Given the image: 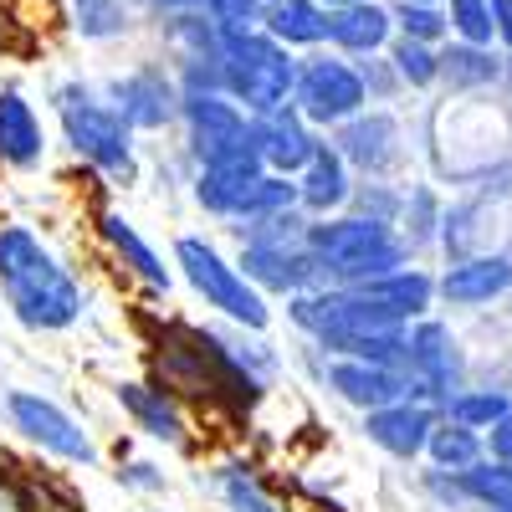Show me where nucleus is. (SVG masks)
Here are the masks:
<instances>
[{
  "label": "nucleus",
  "mask_w": 512,
  "mask_h": 512,
  "mask_svg": "<svg viewBox=\"0 0 512 512\" xmlns=\"http://www.w3.org/2000/svg\"><path fill=\"white\" fill-rule=\"evenodd\" d=\"M0 308L36 338L72 333L88 318V287L36 226L0 221Z\"/></svg>",
  "instance_id": "f257e3e1"
},
{
  "label": "nucleus",
  "mask_w": 512,
  "mask_h": 512,
  "mask_svg": "<svg viewBox=\"0 0 512 512\" xmlns=\"http://www.w3.org/2000/svg\"><path fill=\"white\" fill-rule=\"evenodd\" d=\"M282 318L297 333V344L318 354H344V359H374V364H400L405 359V323L384 318L359 287H333L318 282L308 292L282 297Z\"/></svg>",
  "instance_id": "f03ea898"
},
{
  "label": "nucleus",
  "mask_w": 512,
  "mask_h": 512,
  "mask_svg": "<svg viewBox=\"0 0 512 512\" xmlns=\"http://www.w3.org/2000/svg\"><path fill=\"white\" fill-rule=\"evenodd\" d=\"M52 118H57V139L62 149L93 169V175L108 185V190H134L139 175H144V149H139V134L118 118V108L108 103L103 82L93 77H57L52 82Z\"/></svg>",
  "instance_id": "7ed1b4c3"
},
{
  "label": "nucleus",
  "mask_w": 512,
  "mask_h": 512,
  "mask_svg": "<svg viewBox=\"0 0 512 512\" xmlns=\"http://www.w3.org/2000/svg\"><path fill=\"white\" fill-rule=\"evenodd\" d=\"M169 267H175V282L190 287V297L231 328H251V333H267L277 318V303L262 297L236 267V256L205 231H180L169 241Z\"/></svg>",
  "instance_id": "20e7f679"
},
{
  "label": "nucleus",
  "mask_w": 512,
  "mask_h": 512,
  "mask_svg": "<svg viewBox=\"0 0 512 512\" xmlns=\"http://www.w3.org/2000/svg\"><path fill=\"white\" fill-rule=\"evenodd\" d=\"M308 251L318 262V277L333 287H359L384 272L415 262V251L390 221L359 216V210H338V216L308 221Z\"/></svg>",
  "instance_id": "39448f33"
},
{
  "label": "nucleus",
  "mask_w": 512,
  "mask_h": 512,
  "mask_svg": "<svg viewBox=\"0 0 512 512\" xmlns=\"http://www.w3.org/2000/svg\"><path fill=\"white\" fill-rule=\"evenodd\" d=\"M308 221L303 210H287V216H272V221H241V226H226L231 231V256H236V267L241 277L272 297V303H282V297L292 292H308L318 287V262H313V251H308Z\"/></svg>",
  "instance_id": "423d86ee"
},
{
  "label": "nucleus",
  "mask_w": 512,
  "mask_h": 512,
  "mask_svg": "<svg viewBox=\"0 0 512 512\" xmlns=\"http://www.w3.org/2000/svg\"><path fill=\"white\" fill-rule=\"evenodd\" d=\"M0 420H6V431L16 441H26L36 456H47L57 466H72V472H93V466L103 461L98 436L62 400H52L47 390H26V384L6 390L0 395Z\"/></svg>",
  "instance_id": "0eeeda50"
},
{
  "label": "nucleus",
  "mask_w": 512,
  "mask_h": 512,
  "mask_svg": "<svg viewBox=\"0 0 512 512\" xmlns=\"http://www.w3.org/2000/svg\"><path fill=\"white\" fill-rule=\"evenodd\" d=\"M292 82H297V52L277 47L262 26L221 36V93L241 103L251 118L287 108Z\"/></svg>",
  "instance_id": "6e6552de"
},
{
  "label": "nucleus",
  "mask_w": 512,
  "mask_h": 512,
  "mask_svg": "<svg viewBox=\"0 0 512 512\" xmlns=\"http://www.w3.org/2000/svg\"><path fill=\"white\" fill-rule=\"evenodd\" d=\"M175 134H180V154L190 169L200 164H221L236 154H256L251 144V113L241 103H231L226 93H180V118H175Z\"/></svg>",
  "instance_id": "1a4fd4ad"
},
{
  "label": "nucleus",
  "mask_w": 512,
  "mask_h": 512,
  "mask_svg": "<svg viewBox=\"0 0 512 512\" xmlns=\"http://www.w3.org/2000/svg\"><path fill=\"white\" fill-rule=\"evenodd\" d=\"M297 364H303V374L313 379V390H323V395L338 400V405H349L354 415L379 410V405H390V400H415L400 364L318 354V349H308V344H297Z\"/></svg>",
  "instance_id": "9d476101"
},
{
  "label": "nucleus",
  "mask_w": 512,
  "mask_h": 512,
  "mask_svg": "<svg viewBox=\"0 0 512 512\" xmlns=\"http://www.w3.org/2000/svg\"><path fill=\"white\" fill-rule=\"evenodd\" d=\"M292 108L303 113L318 134H328V128L354 118L359 108H369L359 62L354 57H338L328 47L303 52V57H297V82H292Z\"/></svg>",
  "instance_id": "9b49d317"
},
{
  "label": "nucleus",
  "mask_w": 512,
  "mask_h": 512,
  "mask_svg": "<svg viewBox=\"0 0 512 512\" xmlns=\"http://www.w3.org/2000/svg\"><path fill=\"white\" fill-rule=\"evenodd\" d=\"M103 93L118 108V118L134 128L139 139H164L175 134L180 118V82L169 72L164 57H144L134 67H123L113 77H103Z\"/></svg>",
  "instance_id": "f8f14e48"
},
{
  "label": "nucleus",
  "mask_w": 512,
  "mask_h": 512,
  "mask_svg": "<svg viewBox=\"0 0 512 512\" xmlns=\"http://www.w3.org/2000/svg\"><path fill=\"white\" fill-rule=\"evenodd\" d=\"M113 405H118V415L134 425L149 446H164V451H190L195 446L190 405L169 390V384H159L154 374L113 379Z\"/></svg>",
  "instance_id": "ddd939ff"
},
{
  "label": "nucleus",
  "mask_w": 512,
  "mask_h": 512,
  "mask_svg": "<svg viewBox=\"0 0 512 512\" xmlns=\"http://www.w3.org/2000/svg\"><path fill=\"white\" fill-rule=\"evenodd\" d=\"M323 139L349 159V169H354L359 180H395L400 169H405V159H410L405 128H400V118L384 108V103L359 108L354 118H344L338 128H328Z\"/></svg>",
  "instance_id": "4468645a"
},
{
  "label": "nucleus",
  "mask_w": 512,
  "mask_h": 512,
  "mask_svg": "<svg viewBox=\"0 0 512 512\" xmlns=\"http://www.w3.org/2000/svg\"><path fill=\"white\" fill-rule=\"evenodd\" d=\"M405 379H410V395L436 405L446 395H456L466 384V359H461V344L456 333L441 323V318H415L410 333H405V359H400Z\"/></svg>",
  "instance_id": "2eb2a0df"
},
{
  "label": "nucleus",
  "mask_w": 512,
  "mask_h": 512,
  "mask_svg": "<svg viewBox=\"0 0 512 512\" xmlns=\"http://www.w3.org/2000/svg\"><path fill=\"white\" fill-rule=\"evenodd\" d=\"M93 231H98V246L113 256V267L134 282L144 297L164 303V297L175 292V267H169V256L149 241V231L134 216H123L118 205H103L93 216Z\"/></svg>",
  "instance_id": "dca6fc26"
},
{
  "label": "nucleus",
  "mask_w": 512,
  "mask_h": 512,
  "mask_svg": "<svg viewBox=\"0 0 512 512\" xmlns=\"http://www.w3.org/2000/svg\"><path fill=\"white\" fill-rule=\"evenodd\" d=\"M52 159V128L21 82H0V175H36Z\"/></svg>",
  "instance_id": "f3484780"
},
{
  "label": "nucleus",
  "mask_w": 512,
  "mask_h": 512,
  "mask_svg": "<svg viewBox=\"0 0 512 512\" xmlns=\"http://www.w3.org/2000/svg\"><path fill=\"white\" fill-rule=\"evenodd\" d=\"M441 410L425 405V400H390L379 410H364L359 415V431L374 451H384L390 461H420L425 456V441H431Z\"/></svg>",
  "instance_id": "a211bd4d"
},
{
  "label": "nucleus",
  "mask_w": 512,
  "mask_h": 512,
  "mask_svg": "<svg viewBox=\"0 0 512 512\" xmlns=\"http://www.w3.org/2000/svg\"><path fill=\"white\" fill-rule=\"evenodd\" d=\"M262 159L256 154H236V159H221V164H200L190 169V180H185V195L190 205L200 210L205 221H216V226H231L241 216V200L246 190L256 185V175H262Z\"/></svg>",
  "instance_id": "6ab92c4d"
},
{
  "label": "nucleus",
  "mask_w": 512,
  "mask_h": 512,
  "mask_svg": "<svg viewBox=\"0 0 512 512\" xmlns=\"http://www.w3.org/2000/svg\"><path fill=\"white\" fill-rule=\"evenodd\" d=\"M512 292V256L482 251V256H456L436 277V303L446 308H487Z\"/></svg>",
  "instance_id": "aec40b11"
},
{
  "label": "nucleus",
  "mask_w": 512,
  "mask_h": 512,
  "mask_svg": "<svg viewBox=\"0 0 512 512\" xmlns=\"http://www.w3.org/2000/svg\"><path fill=\"white\" fill-rule=\"evenodd\" d=\"M251 144H256V159H262L267 169H277V175H297V169L313 159V149L323 144V134L287 103L277 113L251 118Z\"/></svg>",
  "instance_id": "412c9836"
},
{
  "label": "nucleus",
  "mask_w": 512,
  "mask_h": 512,
  "mask_svg": "<svg viewBox=\"0 0 512 512\" xmlns=\"http://www.w3.org/2000/svg\"><path fill=\"white\" fill-rule=\"evenodd\" d=\"M354 180H359V175L349 169V159L323 139V144L313 149V159L292 175V185H297V210H303V216H313V221L338 216V210H349Z\"/></svg>",
  "instance_id": "4be33fe9"
},
{
  "label": "nucleus",
  "mask_w": 512,
  "mask_h": 512,
  "mask_svg": "<svg viewBox=\"0 0 512 512\" xmlns=\"http://www.w3.org/2000/svg\"><path fill=\"white\" fill-rule=\"evenodd\" d=\"M395 41V21L384 0H354V6L328 11V41L323 47L338 57H379Z\"/></svg>",
  "instance_id": "5701e85b"
},
{
  "label": "nucleus",
  "mask_w": 512,
  "mask_h": 512,
  "mask_svg": "<svg viewBox=\"0 0 512 512\" xmlns=\"http://www.w3.org/2000/svg\"><path fill=\"white\" fill-rule=\"evenodd\" d=\"M359 292L369 297L384 318H395V323L410 328L415 318H431V308H436V272L405 262V267L384 272V277H374V282H359Z\"/></svg>",
  "instance_id": "b1692460"
},
{
  "label": "nucleus",
  "mask_w": 512,
  "mask_h": 512,
  "mask_svg": "<svg viewBox=\"0 0 512 512\" xmlns=\"http://www.w3.org/2000/svg\"><path fill=\"white\" fill-rule=\"evenodd\" d=\"M262 31L287 52H318L328 41V11L318 0H267L262 6Z\"/></svg>",
  "instance_id": "393cba45"
},
{
  "label": "nucleus",
  "mask_w": 512,
  "mask_h": 512,
  "mask_svg": "<svg viewBox=\"0 0 512 512\" xmlns=\"http://www.w3.org/2000/svg\"><path fill=\"white\" fill-rule=\"evenodd\" d=\"M205 487H210V497L221 502V512H287L277 502V492L262 482V472H256L251 461H241V456L210 466Z\"/></svg>",
  "instance_id": "a878e982"
},
{
  "label": "nucleus",
  "mask_w": 512,
  "mask_h": 512,
  "mask_svg": "<svg viewBox=\"0 0 512 512\" xmlns=\"http://www.w3.org/2000/svg\"><path fill=\"white\" fill-rule=\"evenodd\" d=\"M139 6L134 0H67V26L88 47H118L139 31Z\"/></svg>",
  "instance_id": "bb28decb"
},
{
  "label": "nucleus",
  "mask_w": 512,
  "mask_h": 512,
  "mask_svg": "<svg viewBox=\"0 0 512 512\" xmlns=\"http://www.w3.org/2000/svg\"><path fill=\"white\" fill-rule=\"evenodd\" d=\"M57 21H67V0H0V52H36Z\"/></svg>",
  "instance_id": "cd10ccee"
},
{
  "label": "nucleus",
  "mask_w": 512,
  "mask_h": 512,
  "mask_svg": "<svg viewBox=\"0 0 512 512\" xmlns=\"http://www.w3.org/2000/svg\"><path fill=\"white\" fill-rule=\"evenodd\" d=\"M441 82L451 93H482L502 82V52L497 47H472V41H451L441 47Z\"/></svg>",
  "instance_id": "c85d7f7f"
},
{
  "label": "nucleus",
  "mask_w": 512,
  "mask_h": 512,
  "mask_svg": "<svg viewBox=\"0 0 512 512\" xmlns=\"http://www.w3.org/2000/svg\"><path fill=\"white\" fill-rule=\"evenodd\" d=\"M487 446H482V431H472V425H461V420H436V431L431 441H425V456L420 461H431L436 472H466L472 461H482Z\"/></svg>",
  "instance_id": "c756f323"
},
{
  "label": "nucleus",
  "mask_w": 512,
  "mask_h": 512,
  "mask_svg": "<svg viewBox=\"0 0 512 512\" xmlns=\"http://www.w3.org/2000/svg\"><path fill=\"white\" fill-rule=\"evenodd\" d=\"M451 482H456L461 502L477 507V512H487V507H512V466H507V461L482 456V461L466 466V472H451Z\"/></svg>",
  "instance_id": "7c9ffc66"
},
{
  "label": "nucleus",
  "mask_w": 512,
  "mask_h": 512,
  "mask_svg": "<svg viewBox=\"0 0 512 512\" xmlns=\"http://www.w3.org/2000/svg\"><path fill=\"white\" fill-rule=\"evenodd\" d=\"M384 62H390V72L400 77L405 93H425L441 82V47H431V41L395 36L390 47H384Z\"/></svg>",
  "instance_id": "2f4dec72"
},
{
  "label": "nucleus",
  "mask_w": 512,
  "mask_h": 512,
  "mask_svg": "<svg viewBox=\"0 0 512 512\" xmlns=\"http://www.w3.org/2000/svg\"><path fill=\"white\" fill-rule=\"evenodd\" d=\"M441 221H446V210H441L436 190H431V185H405L400 221H395V231L405 236V246H410V251H420V246L441 241Z\"/></svg>",
  "instance_id": "473e14b6"
},
{
  "label": "nucleus",
  "mask_w": 512,
  "mask_h": 512,
  "mask_svg": "<svg viewBox=\"0 0 512 512\" xmlns=\"http://www.w3.org/2000/svg\"><path fill=\"white\" fill-rule=\"evenodd\" d=\"M287 210H297V185H292V175L262 169V175H256V185L246 190L241 216H236L231 226H241V221H272V216H287Z\"/></svg>",
  "instance_id": "72a5a7b5"
},
{
  "label": "nucleus",
  "mask_w": 512,
  "mask_h": 512,
  "mask_svg": "<svg viewBox=\"0 0 512 512\" xmlns=\"http://www.w3.org/2000/svg\"><path fill=\"white\" fill-rule=\"evenodd\" d=\"M507 410H512V395H507V390H477V384H461L456 395L441 400V415L472 425V431H487V425L502 420Z\"/></svg>",
  "instance_id": "f704fd0d"
},
{
  "label": "nucleus",
  "mask_w": 512,
  "mask_h": 512,
  "mask_svg": "<svg viewBox=\"0 0 512 512\" xmlns=\"http://www.w3.org/2000/svg\"><path fill=\"white\" fill-rule=\"evenodd\" d=\"M390 21H395V36L431 41V47H441V41H446V11H441V0H390Z\"/></svg>",
  "instance_id": "c9c22d12"
},
{
  "label": "nucleus",
  "mask_w": 512,
  "mask_h": 512,
  "mask_svg": "<svg viewBox=\"0 0 512 512\" xmlns=\"http://www.w3.org/2000/svg\"><path fill=\"white\" fill-rule=\"evenodd\" d=\"M446 11V36L472 41V47H497L492 41V0H441Z\"/></svg>",
  "instance_id": "e433bc0d"
},
{
  "label": "nucleus",
  "mask_w": 512,
  "mask_h": 512,
  "mask_svg": "<svg viewBox=\"0 0 512 512\" xmlns=\"http://www.w3.org/2000/svg\"><path fill=\"white\" fill-rule=\"evenodd\" d=\"M113 482L123 492H134V497H164L169 492V472H164L159 461H149V456H118Z\"/></svg>",
  "instance_id": "4c0bfd02"
},
{
  "label": "nucleus",
  "mask_w": 512,
  "mask_h": 512,
  "mask_svg": "<svg viewBox=\"0 0 512 512\" xmlns=\"http://www.w3.org/2000/svg\"><path fill=\"white\" fill-rule=\"evenodd\" d=\"M205 16L216 21L221 36L256 31V26H262V0H205Z\"/></svg>",
  "instance_id": "58836bf2"
},
{
  "label": "nucleus",
  "mask_w": 512,
  "mask_h": 512,
  "mask_svg": "<svg viewBox=\"0 0 512 512\" xmlns=\"http://www.w3.org/2000/svg\"><path fill=\"white\" fill-rule=\"evenodd\" d=\"M482 446H487L492 461H507V466H512V410H507L502 420L487 425V431H482Z\"/></svg>",
  "instance_id": "ea45409f"
},
{
  "label": "nucleus",
  "mask_w": 512,
  "mask_h": 512,
  "mask_svg": "<svg viewBox=\"0 0 512 512\" xmlns=\"http://www.w3.org/2000/svg\"><path fill=\"white\" fill-rule=\"evenodd\" d=\"M492 41L512 57V0H492Z\"/></svg>",
  "instance_id": "a19ab883"
},
{
  "label": "nucleus",
  "mask_w": 512,
  "mask_h": 512,
  "mask_svg": "<svg viewBox=\"0 0 512 512\" xmlns=\"http://www.w3.org/2000/svg\"><path fill=\"white\" fill-rule=\"evenodd\" d=\"M318 6H323V11H333V6H354V0H318Z\"/></svg>",
  "instance_id": "79ce46f5"
},
{
  "label": "nucleus",
  "mask_w": 512,
  "mask_h": 512,
  "mask_svg": "<svg viewBox=\"0 0 512 512\" xmlns=\"http://www.w3.org/2000/svg\"><path fill=\"white\" fill-rule=\"evenodd\" d=\"M144 512H169V507H144Z\"/></svg>",
  "instance_id": "37998d69"
},
{
  "label": "nucleus",
  "mask_w": 512,
  "mask_h": 512,
  "mask_svg": "<svg viewBox=\"0 0 512 512\" xmlns=\"http://www.w3.org/2000/svg\"><path fill=\"white\" fill-rule=\"evenodd\" d=\"M487 512H512V507H487Z\"/></svg>",
  "instance_id": "c03bdc74"
},
{
  "label": "nucleus",
  "mask_w": 512,
  "mask_h": 512,
  "mask_svg": "<svg viewBox=\"0 0 512 512\" xmlns=\"http://www.w3.org/2000/svg\"><path fill=\"white\" fill-rule=\"evenodd\" d=\"M0 205H6V195H0Z\"/></svg>",
  "instance_id": "a18cd8bd"
},
{
  "label": "nucleus",
  "mask_w": 512,
  "mask_h": 512,
  "mask_svg": "<svg viewBox=\"0 0 512 512\" xmlns=\"http://www.w3.org/2000/svg\"><path fill=\"white\" fill-rule=\"evenodd\" d=\"M262 6H267V0H262Z\"/></svg>",
  "instance_id": "49530a36"
}]
</instances>
